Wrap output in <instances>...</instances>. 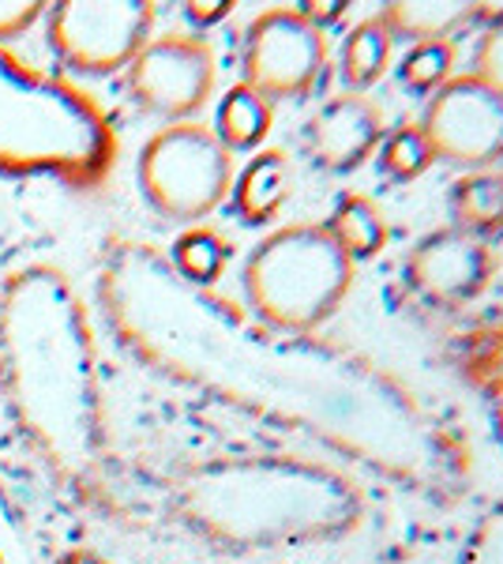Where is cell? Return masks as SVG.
<instances>
[{"label": "cell", "mask_w": 503, "mask_h": 564, "mask_svg": "<svg viewBox=\"0 0 503 564\" xmlns=\"http://www.w3.org/2000/svg\"><path fill=\"white\" fill-rule=\"evenodd\" d=\"M95 302L143 372L342 456L395 489L455 497L470 452L395 372L316 335L274 332L249 308L192 286L154 245L109 238Z\"/></svg>", "instance_id": "6da1fadb"}, {"label": "cell", "mask_w": 503, "mask_h": 564, "mask_svg": "<svg viewBox=\"0 0 503 564\" xmlns=\"http://www.w3.org/2000/svg\"><path fill=\"white\" fill-rule=\"evenodd\" d=\"M0 399L53 481L102 494L109 433L87 302L57 263H23L0 286Z\"/></svg>", "instance_id": "7a4b0ae2"}, {"label": "cell", "mask_w": 503, "mask_h": 564, "mask_svg": "<svg viewBox=\"0 0 503 564\" xmlns=\"http://www.w3.org/2000/svg\"><path fill=\"white\" fill-rule=\"evenodd\" d=\"M170 512L210 550L271 553L353 534L364 494L350 475L316 459L218 456L173 478Z\"/></svg>", "instance_id": "3957f363"}, {"label": "cell", "mask_w": 503, "mask_h": 564, "mask_svg": "<svg viewBox=\"0 0 503 564\" xmlns=\"http://www.w3.org/2000/svg\"><path fill=\"white\" fill-rule=\"evenodd\" d=\"M113 121L84 87L50 76L0 45V174L98 188L113 174Z\"/></svg>", "instance_id": "277c9868"}, {"label": "cell", "mask_w": 503, "mask_h": 564, "mask_svg": "<svg viewBox=\"0 0 503 564\" xmlns=\"http://www.w3.org/2000/svg\"><path fill=\"white\" fill-rule=\"evenodd\" d=\"M353 286V260L324 226H278L249 252L241 290L249 313L274 332L313 335Z\"/></svg>", "instance_id": "5b68a950"}, {"label": "cell", "mask_w": 503, "mask_h": 564, "mask_svg": "<svg viewBox=\"0 0 503 564\" xmlns=\"http://www.w3.org/2000/svg\"><path fill=\"white\" fill-rule=\"evenodd\" d=\"M135 181L143 199L170 223L199 226L226 204L233 188V154L207 124H166L140 148Z\"/></svg>", "instance_id": "8992f818"}, {"label": "cell", "mask_w": 503, "mask_h": 564, "mask_svg": "<svg viewBox=\"0 0 503 564\" xmlns=\"http://www.w3.org/2000/svg\"><path fill=\"white\" fill-rule=\"evenodd\" d=\"M154 4L147 0H61L45 4V42L68 72L113 76L151 42Z\"/></svg>", "instance_id": "52a82bcc"}, {"label": "cell", "mask_w": 503, "mask_h": 564, "mask_svg": "<svg viewBox=\"0 0 503 564\" xmlns=\"http://www.w3.org/2000/svg\"><path fill=\"white\" fill-rule=\"evenodd\" d=\"M327 65V39L297 8H267L244 26L241 42V84L274 98L308 95Z\"/></svg>", "instance_id": "ba28073f"}, {"label": "cell", "mask_w": 503, "mask_h": 564, "mask_svg": "<svg viewBox=\"0 0 503 564\" xmlns=\"http://www.w3.org/2000/svg\"><path fill=\"white\" fill-rule=\"evenodd\" d=\"M215 50L199 34H162L151 39L124 68V87L143 113L166 117L170 124L192 121L215 95Z\"/></svg>", "instance_id": "9c48e42d"}, {"label": "cell", "mask_w": 503, "mask_h": 564, "mask_svg": "<svg viewBox=\"0 0 503 564\" xmlns=\"http://www.w3.org/2000/svg\"><path fill=\"white\" fill-rule=\"evenodd\" d=\"M420 132L436 159L455 166H489L503 154V98L473 76H451L428 98Z\"/></svg>", "instance_id": "30bf717a"}, {"label": "cell", "mask_w": 503, "mask_h": 564, "mask_svg": "<svg viewBox=\"0 0 503 564\" xmlns=\"http://www.w3.org/2000/svg\"><path fill=\"white\" fill-rule=\"evenodd\" d=\"M402 275H406V286L428 305H462L489 286L492 252L484 241L447 226L414 241Z\"/></svg>", "instance_id": "8fae6325"}, {"label": "cell", "mask_w": 503, "mask_h": 564, "mask_svg": "<svg viewBox=\"0 0 503 564\" xmlns=\"http://www.w3.org/2000/svg\"><path fill=\"white\" fill-rule=\"evenodd\" d=\"M383 140V109L369 95H335L319 106L305 129V148L316 166L331 174H350Z\"/></svg>", "instance_id": "7c38bea8"}, {"label": "cell", "mask_w": 503, "mask_h": 564, "mask_svg": "<svg viewBox=\"0 0 503 564\" xmlns=\"http://www.w3.org/2000/svg\"><path fill=\"white\" fill-rule=\"evenodd\" d=\"M233 212L241 223L263 226L286 207L289 199V162L282 151H260L241 174H233Z\"/></svg>", "instance_id": "4fadbf2b"}, {"label": "cell", "mask_w": 503, "mask_h": 564, "mask_svg": "<svg viewBox=\"0 0 503 564\" xmlns=\"http://www.w3.org/2000/svg\"><path fill=\"white\" fill-rule=\"evenodd\" d=\"M451 215L455 230L470 234L478 241L500 238L503 234V174L500 170H478L451 185Z\"/></svg>", "instance_id": "5bb4252c"}, {"label": "cell", "mask_w": 503, "mask_h": 564, "mask_svg": "<svg viewBox=\"0 0 503 564\" xmlns=\"http://www.w3.org/2000/svg\"><path fill=\"white\" fill-rule=\"evenodd\" d=\"M391 39L406 42H447L455 31L478 20V4H455V0H409V4H387L380 12Z\"/></svg>", "instance_id": "9a60e30c"}, {"label": "cell", "mask_w": 503, "mask_h": 564, "mask_svg": "<svg viewBox=\"0 0 503 564\" xmlns=\"http://www.w3.org/2000/svg\"><path fill=\"white\" fill-rule=\"evenodd\" d=\"M271 102L263 95H255L252 87L237 84L222 95V102L215 109V132L218 143H222L226 151H255L263 140H267L271 132Z\"/></svg>", "instance_id": "2e32d148"}, {"label": "cell", "mask_w": 503, "mask_h": 564, "mask_svg": "<svg viewBox=\"0 0 503 564\" xmlns=\"http://www.w3.org/2000/svg\"><path fill=\"white\" fill-rule=\"evenodd\" d=\"M324 230L342 245L350 260H372L387 245V223H383L380 207L361 193L338 199L331 218L324 223Z\"/></svg>", "instance_id": "e0dca14e"}, {"label": "cell", "mask_w": 503, "mask_h": 564, "mask_svg": "<svg viewBox=\"0 0 503 564\" xmlns=\"http://www.w3.org/2000/svg\"><path fill=\"white\" fill-rule=\"evenodd\" d=\"M391 45H395V39H391L380 15H369V20L350 26L342 42V79L357 95L383 79V72L391 65Z\"/></svg>", "instance_id": "ac0fdd59"}, {"label": "cell", "mask_w": 503, "mask_h": 564, "mask_svg": "<svg viewBox=\"0 0 503 564\" xmlns=\"http://www.w3.org/2000/svg\"><path fill=\"white\" fill-rule=\"evenodd\" d=\"M166 260L185 282L210 290L222 279L226 263H230V241L218 230H210V226H188V230L177 234Z\"/></svg>", "instance_id": "d6986e66"}, {"label": "cell", "mask_w": 503, "mask_h": 564, "mask_svg": "<svg viewBox=\"0 0 503 564\" xmlns=\"http://www.w3.org/2000/svg\"><path fill=\"white\" fill-rule=\"evenodd\" d=\"M376 151H380V170L391 181H414L436 162V151L425 140L420 124H402L395 132H383Z\"/></svg>", "instance_id": "ffe728a7"}, {"label": "cell", "mask_w": 503, "mask_h": 564, "mask_svg": "<svg viewBox=\"0 0 503 564\" xmlns=\"http://www.w3.org/2000/svg\"><path fill=\"white\" fill-rule=\"evenodd\" d=\"M455 68V50L451 42H417L406 50L398 65V79L409 95H428L433 98L447 79H451Z\"/></svg>", "instance_id": "44dd1931"}, {"label": "cell", "mask_w": 503, "mask_h": 564, "mask_svg": "<svg viewBox=\"0 0 503 564\" xmlns=\"http://www.w3.org/2000/svg\"><path fill=\"white\" fill-rule=\"evenodd\" d=\"M462 564H503V505L481 516L473 534L466 539Z\"/></svg>", "instance_id": "7402d4cb"}, {"label": "cell", "mask_w": 503, "mask_h": 564, "mask_svg": "<svg viewBox=\"0 0 503 564\" xmlns=\"http://www.w3.org/2000/svg\"><path fill=\"white\" fill-rule=\"evenodd\" d=\"M473 79H481L503 98V20L484 26V34L473 45Z\"/></svg>", "instance_id": "603a6c76"}, {"label": "cell", "mask_w": 503, "mask_h": 564, "mask_svg": "<svg viewBox=\"0 0 503 564\" xmlns=\"http://www.w3.org/2000/svg\"><path fill=\"white\" fill-rule=\"evenodd\" d=\"M45 15V4L39 0H0V45L8 50V42L31 34V26H39Z\"/></svg>", "instance_id": "cb8c5ba5"}, {"label": "cell", "mask_w": 503, "mask_h": 564, "mask_svg": "<svg viewBox=\"0 0 503 564\" xmlns=\"http://www.w3.org/2000/svg\"><path fill=\"white\" fill-rule=\"evenodd\" d=\"M233 12V4H218V0H204V4H185V20L192 23V26H199V31H207V26H215V23H222L226 15Z\"/></svg>", "instance_id": "d4e9b609"}, {"label": "cell", "mask_w": 503, "mask_h": 564, "mask_svg": "<svg viewBox=\"0 0 503 564\" xmlns=\"http://www.w3.org/2000/svg\"><path fill=\"white\" fill-rule=\"evenodd\" d=\"M297 12L305 15V20L313 23V26H319V31H324L327 23L342 20L346 4H342V0H319V4H305V8H297Z\"/></svg>", "instance_id": "484cf974"}, {"label": "cell", "mask_w": 503, "mask_h": 564, "mask_svg": "<svg viewBox=\"0 0 503 564\" xmlns=\"http://www.w3.org/2000/svg\"><path fill=\"white\" fill-rule=\"evenodd\" d=\"M489 411H492V425H496V436L503 444V366L492 372V380H489Z\"/></svg>", "instance_id": "4316f807"}, {"label": "cell", "mask_w": 503, "mask_h": 564, "mask_svg": "<svg viewBox=\"0 0 503 564\" xmlns=\"http://www.w3.org/2000/svg\"><path fill=\"white\" fill-rule=\"evenodd\" d=\"M57 564H113V561L102 557V553H95V550H68Z\"/></svg>", "instance_id": "83f0119b"}, {"label": "cell", "mask_w": 503, "mask_h": 564, "mask_svg": "<svg viewBox=\"0 0 503 564\" xmlns=\"http://www.w3.org/2000/svg\"><path fill=\"white\" fill-rule=\"evenodd\" d=\"M500 174H503V154H500Z\"/></svg>", "instance_id": "f1b7e54d"}]
</instances>
